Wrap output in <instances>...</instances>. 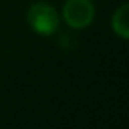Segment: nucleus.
Segmentation results:
<instances>
[{"instance_id":"1","label":"nucleus","mask_w":129,"mask_h":129,"mask_svg":"<svg viewBox=\"0 0 129 129\" xmlns=\"http://www.w3.org/2000/svg\"><path fill=\"white\" fill-rule=\"evenodd\" d=\"M26 21L33 31L43 36L52 35L59 28V15H57L56 8L44 2L33 3L29 7L28 13H26Z\"/></svg>"},{"instance_id":"2","label":"nucleus","mask_w":129,"mask_h":129,"mask_svg":"<svg viewBox=\"0 0 129 129\" xmlns=\"http://www.w3.org/2000/svg\"><path fill=\"white\" fill-rule=\"evenodd\" d=\"M95 18L91 0H67L64 5V20L70 28H87Z\"/></svg>"},{"instance_id":"3","label":"nucleus","mask_w":129,"mask_h":129,"mask_svg":"<svg viewBox=\"0 0 129 129\" xmlns=\"http://www.w3.org/2000/svg\"><path fill=\"white\" fill-rule=\"evenodd\" d=\"M129 5H121L119 8L114 12L113 18H111V26H113V31L116 33L119 38L127 39L129 38Z\"/></svg>"}]
</instances>
